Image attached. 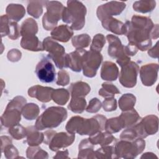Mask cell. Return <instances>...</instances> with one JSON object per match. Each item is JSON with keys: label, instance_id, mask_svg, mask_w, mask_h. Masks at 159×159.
Listing matches in <instances>:
<instances>
[{"label": "cell", "instance_id": "obj_1", "mask_svg": "<svg viewBox=\"0 0 159 159\" xmlns=\"http://www.w3.org/2000/svg\"><path fill=\"white\" fill-rule=\"evenodd\" d=\"M125 35L129 43L135 45L138 50L146 51L152 47V39L158 37V25H154L150 18L134 16L131 21H126Z\"/></svg>", "mask_w": 159, "mask_h": 159}, {"label": "cell", "instance_id": "obj_2", "mask_svg": "<svg viewBox=\"0 0 159 159\" xmlns=\"http://www.w3.org/2000/svg\"><path fill=\"white\" fill-rule=\"evenodd\" d=\"M86 8L83 4L78 1H68L67 7H64L62 12V20L67 24H71L73 30L81 29L85 24Z\"/></svg>", "mask_w": 159, "mask_h": 159}, {"label": "cell", "instance_id": "obj_3", "mask_svg": "<svg viewBox=\"0 0 159 159\" xmlns=\"http://www.w3.org/2000/svg\"><path fill=\"white\" fill-rule=\"evenodd\" d=\"M66 117V109L58 106L50 107L37 118L35 127L39 130L57 127L65 120Z\"/></svg>", "mask_w": 159, "mask_h": 159}, {"label": "cell", "instance_id": "obj_4", "mask_svg": "<svg viewBox=\"0 0 159 159\" xmlns=\"http://www.w3.org/2000/svg\"><path fill=\"white\" fill-rule=\"evenodd\" d=\"M26 103L22 96H16L7 104L1 117V124L6 127H11L19 124L21 119V111Z\"/></svg>", "mask_w": 159, "mask_h": 159}, {"label": "cell", "instance_id": "obj_5", "mask_svg": "<svg viewBox=\"0 0 159 159\" xmlns=\"http://www.w3.org/2000/svg\"><path fill=\"white\" fill-rule=\"evenodd\" d=\"M117 158H134L140 154L145 147V142L142 138H137L133 141L121 140L114 145Z\"/></svg>", "mask_w": 159, "mask_h": 159}, {"label": "cell", "instance_id": "obj_6", "mask_svg": "<svg viewBox=\"0 0 159 159\" xmlns=\"http://www.w3.org/2000/svg\"><path fill=\"white\" fill-rule=\"evenodd\" d=\"M43 49L48 52V56L52 60L56 66L62 70L66 67V58L65 48L55 41L51 37H47L43 41Z\"/></svg>", "mask_w": 159, "mask_h": 159}, {"label": "cell", "instance_id": "obj_7", "mask_svg": "<svg viewBox=\"0 0 159 159\" xmlns=\"http://www.w3.org/2000/svg\"><path fill=\"white\" fill-rule=\"evenodd\" d=\"M43 4L47 8V12L42 18V24L46 30H50L55 27L61 18L64 6L58 1H43Z\"/></svg>", "mask_w": 159, "mask_h": 159}, {"label": "cell", "instance_id": "obj_8", "mask_svg": "<svg viewBox=\"0 0 159 159\" xmlns=\"http://www.w3.org/2000/svg\"><path fill=\"white\" fill-rule=\"evenodd\" d=\"M106 39L109 43V55L112 58H116V61L120 67L127 64L130 61V58L125 53L124 46L122 44L120 39L112 34H108Z\"/></svg>", "mask_w": 159, "mask_h": 159}, {"label": "cell", "instance_id": "obj_9", "mask_svg": "<svg viewBox=\"0 0 159 159\" xmlns=\"http://www.w3.org/2000/svg\"><path fill=\"white\" fill-rule=\"evenodd\" d=\"M158 118L155 115H149L141 119L132 127L135 130L137 138L144 139L148 135L156 134L158 129Z\"/></svg>", "mask_w": 159, "mask_h": 159}, {"label": "cell", "instance_id": "obj_10", "mask_svg": "<svg viewBox=\"0 0 159 159\" xmlns=\"http://www.w3.org/2000/svg\"><path fill=\"white\" fill-rule=\"evenodd\" d=\"M103 57L100 52L89 50L86 51L83 56L82 69L83 75L88 78H93L96 76Z\"/></svg>", "mask_w": 159, "mask_h": 159}, {"label": "cell", "instance_id": "obj_11", "mask_svg": "<svg viewBox=\"0 0 159 159\" xmlns=\"http://www.w3.org/2000/svg\"><path fill=\"white\" fill-rule=\"evenodd\" d=\"M106 117L102 115L98 114L90 119H83L80 129L78 132L81 135H94L104 130Z\"/></svg>", "mask_w": 159, "mask_h": 159}, {"label": "cell", "instance_id": "obj_12", "mask_svg": "<svg viewBox=\"0 0 159 159\" xmlns=\"http://www.w3.org/2000/svg\"><path fill=\"white\" fill-rule=\"evenodd\" d=\"M50 60L48 55L43 57L36 66L35 74L42 83H52L55 80V69Z\"/></svg>", "mask_w": 159, "mask_h": 159}, {"label": "cell", "instance_id": "obj_13", "mask_svg": "<svg viewBox=\"0 0 159 159\" xmlns=\"http://www.w3.org/2000/svg\"><path fill=\"white\" fill-rule=\"evenodd\" d=\"M139 72V66L134 61H130L121 67L119 73V82L125 88H133L137 83V78Z\"/></svg>", "mask_w": 159, "mask_h": 159}, {"label": "cell", "instance_id": "obj_14", "mask_svg": "<svg viewBox=\"0 0 159 159\" xmlns=\"http://www.w3.org/2000/svg\"><path fill=\"white\" fill-rule=\"evenodd\" d=\"M125 6L126 4L124 2H108L98 7L96 14L98 19L102 20L105 18L120 14L125 9Z\"/></svg>", "mask_w": 159, "mask_h": 159}, {"label": "cell", "instance_id": "obj_15", "mask_svg": "<svg viewBox=\"0 0 159 159\" xmlns=\"http://www.w3.org/2000/svg\"><path fill=\"white\" fill-rule=\"evenodd\" d=\"M75 139V134L66 132L55 133L48 143L52 151L56 152L59 149L71 145Z\"/></svg>", "mask_w": 159, "mask_h": 159}, {"label": "cell", "instance_id": "obj_16", "mask_svg": "<svg viewBox=\"0 0 159 159\" xmlns=\"http://www.w3.org/2000/svg\"><path fill=\"white\" fill-rule=\"evenodd\" d=\"M158 65L150 63L143 65L140 70V77L144 86H151L157 80Z\"/></svg>", "mask_w": 159, "mask_h": 159}, {"label": "cell", "instance_id": "obj_17", "mask_svg": "<svg viewBox=\"0 0 159 159\" xmlns=\"http://www.w3.org/2000/svg\"><path fill=\"white\" fill-rule=\"evenodd\" d=\"M86 52L84 48H76L75 51L66 54V67L72 71L80 72L82 70L83 56Z\"/></svg>", "mask_w": 159, "mask_h": 159}, {"label": "cell", "instance_id": "obj_18", "mask_svg": "<svg viewBox=\"0 0 159 159\" xmlns=\"http://www.w3.org/2000/svg\"><path fill=\"white\" fill-rule=\"evenodd\" d=\"M53 90L50 87L35 85L29 89L28 94L32 98H35L40 102H47L51 100Z\"/></svg>", "mask_w": 159, "mask_h": 159}, {"label": "cell", "instance_id": "obj_19", "mask_svg": "<svg viewBox=\"0 0 159 159\" xmlns=\"http://www.w3.org/2000/svg\"><path fill=\"white\" fill-rule=\"evenodd\" d=\"M90 142L93 145H100L101 147L106 145H115L117 142V139L112 134L99 132L89 136L88 138Z\"/></svg>", "mask_w": 159, "mask_h": 159}, {"label": "cell", "instance_id": "obj_20", "mask_svg": "<svg viewBox=\"0 0 159 159\" xmlns=\"http://www.w3.org/2000/svg\"><path fill=\"white\" fill-rule=\"evenodd\" d=\"M102 27L108 31L117 35H125L126 28L125 24L112 17H107L101 20Z\"/></svg>", "mask_w": 159, "mask_h": 159}, {"label": "cell", "instance_id": "obj_21", "mask_svg": "<svg viewBox=\"0 0 159 159\" xmlns=\"http://www.w3.org/2000/svg\"><path fill=\"white\" fill-rule=\"evenodd\" d=\"M68 25H60L55 27L51 32V37L61 42H66L73 36V32Z\"/></svg>", "mask_w": 159, "mask_h": 159}, {"label": "cell", "instance_id": "obj_22", "mask_svg": "<svg viewBox=\"0 0 159 159\" xmlns=\"http://www.w3.org/2000/svg\"><path fill=\"white\" fill-rule=\"evenodd\" d=\"M119 75L117 65L112 61H104L101 70V77L106 81H116Z\"/></svg>", "mask_w": 159, "mask_h": 159}, {"label": "cell", "instance_id": "obj_23", "mask_svg": "<svg viewBox=\"0 0 159 159\" xmlns=\"http://www.w3.org/2000/svg\"><path fill=\"white\" fill-rule=\"evenodd\" d=\"M21 47L27 50L39 52L43 51V43L39 40L38 37L35 35L22 37L20 42Z\"/></svg>", "mask_w": 159, "mask_h": 159}, {"label": "cell", "instance_id": "obj_24", "mask_svg": "<svg viewBox=\"0 0 159 159\" xmlns=\"http://www.w3.org/2000/svg\"><path fill=\"white\" fill-rule=\"evenodd\" d=\"M90 90L91 88L88 84L83 81L73 83L69 87V92L71 98H84Z\"/></svg>", "mask_w": 159, "mask_h": 159}, {"label": "cell", "instance_id": "obj_25", "mask_svg": "<svg viewBox=\"0 0 159 159\" xmlns=\"http://www.w3.org/2000/svg\"><path fill=\"white\" fill-rule=\"evenodd\" d=\"M78 158H96L93 145L88 139H84L79 144Z\"/></svg>", "mask_w": 159, "mask_h": 159}, {"label": "cell", "instance_id": "obj_26", "mask_svg": "<svg viewBox=\"0 0 159 159\" xmlns=\"http://www.w3.org/2000/svg\"><path fill=\"white\" fill-rule=\"evenodd\" d=\"M27 142L30 146H37L44 140V134L39 132L35 126L26 128Z\"/></svg>", "mask_w": 159, "mask_h": 159}, {"label": "cell", "instance_id": "obj_27", "mask_svg": "<svg viewBox=\"0 0 159 159\" xmlns=\"http://www.w3.org/2000/svg\"><path fill=\"white\" fill-rule=\"evenodd\" d=\"M6 13L10 20L17 22L24 17L25 11L21 4H10L6 8Z\"/></svg>", "mask_w": 159, "mask_h": 159}, {"label": "cell", "instance_id": "obj_28", "mask_svg": "<svg viewBox=\"0 0 159 159\" xmlns=\"http://www.w3.org/2000/svg\"><path fill=\"white\" fill-rule=\"evenodd\" d=\"M38 31V25L35 20L32 18L27 19L20 27V35L22 37L35 35Z\"/></svg>", "mask_w": 159, "mask_h": 159}, {"label": "cell", "instance_id": "obj_29", "mask_svg": "<svg viewBox=\"0 0 159 159\" xmlns=\"http://www.w3.org/2000/svg\"><path fill=\"white\" fill-rule=\"evenodd\" d=\"M124 120L125 127H131L139 122L141 118L137 112L133 108L129 111H123L119 116Z\"/></svg>", "mask_w": 159, "mask_h": 159}, {"label": "cell", "instance_id": "obj_30", "mask_svg": "<svg viewBox=\"0 0 159 159\" xmlns=\"http://www.w3.org/2000/svg\"><path fill=\"white\" fill-rule=\"evenodd\" d=\"M123 128H125L124 122L123 119L119 116L106 120L104 129L106 132L113 134L118 132Z\"/></svg>", "mask_w": 159, "mask_h": 159}, {"label": "cell", "instance_id": "obj_31", "mask_svg": "<svg viewBox=\"0 0 159 159\" xmlns=\"http://www.w3.org/2000/svg\"><path fill=\"white\" fill-rule=\"evenodd\" d=\"M136 101V98L130 93L122 95L119 100V106L122 111H129L134 108Z\"/></svg>", "mask_w": 159, "mask_h": 159}, {"label": "cell", "instance_id": "obj_32", "mask_svg": "<svg viewBox=\"0 0 159 159\" xmlns=\"http://www.w3.org/2000/svg\"><path fill=\"white\" fill-rule=\"evenodd\" d=\"M40 109L39 106L34 103H29L24 106L21 112L27 120H34L39 115Z\"/></svg>", "mask_w": 159, "mask_h": 159}, {"label": "cell", "instance_id": "obj_33", "mask_svg": "<svg viewBox=\"0 0 159 159\" xmlns=\"http://www.w3.org/2000/svg\"><path fill=\"white\" fill-rule=\"evenodd\" d=\"M96 158H117L114 145L102 146L94 152Z\"/></svg>", "mask_w": 159, "mask_h": 159}, {"label": "cell", "instance_id": "obj_34", "mask_svg": "<svg viewBox=\"0 0 159 159\" xmlns=\"http://www.w3.org/2000/svg\"><path fill=\"white\" fill-rule=\"evenodd\" d=\"M156 6L155 1H135L133 4L134 9L139 12L147 13L152 12Z\"/></svg>", "mask_w": 159, "mask_h": 159}, {"label": "cell", "instance_id": "obj_35", "mask_svg": "<svg viewBox=\"0 0 159 159\" xmlns=\"http://www.w3.org/2000/svg\"><path fill=\"white\" fill-rule=\"evenodd\" d=\"M69 97V91L63 88L54 89L52 94V99L59 105H65L68 101Z\"/></svg>", "mask_w": 159, "mask_h": 159}, {"label": "cell", "instance_id": "obj_36", "mask_svg": "<svg viewBox=\"0 0 159 159\" xmlns=\"http://www.w3.org/2000/svg\"><path fill=\"white\" fill-rule=\"evenodd\" d=\"M86 106V101L84 98H71L68 108L73 112L81 113Z\"/></svg>", "mask_w": 159, "mask_h": 159}, {"label": "cell", "instance_id": "obj_37", "mask_svg": "<svg viewBox=\"0 0 159 159\" xmlns=\"http://www.w3.org/2000/svg\"><path fill=\"white\" fill-rule=\"evenodd\" d=\"M120 91L118 88L113 84L110 83H103L102 88L99 91V94L105 98H113L116 94H119Z\"/></svg>", "mask_w": 159, "mask_h": 159}, {"label": "cell", "instance_id": "obj_38", "mask_svg": "<svg viewBox=\"0 0 159 159\" xmlns=\"http://www.w3.org/2000/svg\"><path fill=\"white\" fill-rule=\"evenodd\" d=\"M43 1H29L27 6V12L35 18H39L43 12Z\"/></svg>", "mask_w": 159, "mask_h": 159}, {"label": "cell", "instance_id": "obj_39", "mask_svg": "<svg viewBox=\"0 0 159 159\" xmlns=\"http://www.w3.org/2000/svg\"><path fill=\"white\" fill-rule=\"evenodd\" d=\"M90 42L91 38L86 34L76 35L73 37L71 40L72 45L76 48H84L88 47Z\"/></svg>", "mask_w": 159, "mask_h": 159}, {"label": "cell", "instance_id": "obj_40", "mask_svg": "<svg viewBox=\"0 0 159 159\" xmlns=\"http://www.w3.org/2000/svg\"><path fill=\"white\" fill-rule=\"evenodd\" d=\"M83 119H84L83 117L78 116L72 117L68 120V122L66 125L65 128L67 132L71 134L78 133L80 129V127Z\"/></svg>", "mask_w": 159, "mask_h": 159}, {"label": "cell", "instance_id": "obj_41", "mask_svg": "<svg viewBox=\"0 0 159 159\" xmlns=\"http://www.w3.org/2000/svg\"><path fill=\"white\" fill-rule=\"evenodd\" d=\"M26 153L28 158H48L47 152L42 150L40 147L37 146L28 147Z\"/></svg>", "mask_w": 159, "mask_h": 159}, {"label": "cell", "instance_id": "obj_42", "mask_svg": "<svg viewBox=\"0 0 159 159\" xmlns=\"http://www.w3.org/2000/svg\"><path fill=\"white\" fill-rule=\"evenodd\" d=\"M9 133L16 140L22 139L27 135L26 128H24L19 124L9 127Z\"/></svg>", "mask_w": 159, "mask_h": 159}, {"label": "cell", "instance_id": "obj_43", "mask_svg": "<svg viewBox=\"0 0 159 159\" xmlns=\"http://www.w3.org/2000/svg\"><path fill=\"white\" fill-rule=\"evenodd\" d=\"M106 43L104 36L101 34H96L94 37L90 47V50L100 52Z\"/></svg>", "mask_w": 159, "mask_h": 159}, {"label": "cell", "instance_id": "obj_44", "mask_svg": "<svg viewBox=\"0 0 159 159\" xmlns=\"http://www.w3.org/2000/svg\"><path fill=\"white\" fill-rule=\"evenodd\" d=\"M20 35V28L16 22L10 20L8 37L12 40H16Z\"/></svg>", "mask_w": 159, "mask_h": 159}, {"label": "cell", "instance_id": "obj_45", "mask_svg": "<svg viewBox=\"0 0 159 159\" xmlns=\"http://www.w3.org/2000/svg\"><path fill=\"white\" fill-rule=\"evenodd\" d=\"M102 107L105 111L111 112L117 109V101L114 98H106L102 102Z\"/></svg>", "mask_w": 159, "mask_h": 159}, {"label": "cell", "instance_id": "obj_46", "mask_svg": "<svg viewBox=\"0 0 159 159\" xmlns=\"http://www.w3.org/2000/svg\"><path fill=\"white\" fill-rule=\"evenodd\" d=\"M101 106V101L98 98H94L89 102V105L87 106L86 111L90 113H95L100 110Z\"/></svg>", "mask_w": 159, "mask_h": 159}, {"label": "cell", "instance_id": "obj_47", "mask_svg": "<svg viewBox=\"0 0 159 159\" xmlns=\"http://www.w3.org/2000/svg\"><path fill=\"white\" fill-rule=\"evenodd\" d=\"M137 138L136 133L132 127L124 130L120 135V139L121 140L126 141H133Z\"/></svg>", "mask_w": 159, "mask_h": 159}, {"label": "cell", "instance_id": "obj_48", "mask_svg": "<svg viewBox=\"0 0 159 159\" xmlns=\"http://www.w3.org/2000/svg\"><path fill=\"white\" fill-rule=\"evenodd\" d=\"M10 19L7 15H3L1 17V37L8 35Z\"/></svg>", "mask_w": 159, "mask_h": 159}, {"label": "cell", "instance_id": "obj_49", "mask_svg": "<svg viewBox=\"0 0 159 159\" xmlns=\"http://www.w3.org/2000/svg\"><path fill=\"white\" fill-rule=\"evenodd\" d=\"M70 76L68 72L61 70L58 72V80L56 83L59 86H66L69 83Z\"/></svg>", "mask_w": 159, "mask_h": 159}, {"label": "cell", "instance_id": "obj_50", "mask_svg": "<svg viewBox=\"0 0 159 159\" xmlns=\"http://www.w3.org/2000/svg\"><path fill=\"white\" fill-rule=\"evenodd\" d=\"M4 152V155L7 158H17V155L19 154L17 148L14 147L12 144H9L6 145L2 152Z\"/></svg>", "mask_w": 159, "mask_h": 159}, {"label": "cell", "instance_id": "obj_51", "mask_svg": "<svg viewBox=\"0 0 159 159\" xmlns=\"http://www.w3.org/2000/svg\"><path fill=\"white\" fill-rule=\"evenodd\" d=\"M21 52L17 49H12L7 53V58L11 61H17L20 59Z\"/></svg>", "mask_w": 159, "mask_h": 159}, {"label": "cell", "instance_id": "obj_52", "mask_svg": "<svg viewBox=\"0 0 159 159\" xmlns=\"http://www.w3.org/2000/svg\"><path fill=\"white\" fill-rule=\"evenodd\" d=\"M124 51L128 56H134L137 53L138 48L135 45L129 43L127 46H124Z\"/></svg>", "mask_w": 159, "mask_h": 159}, {"label": "cell", "instance_id": "obj_53", "mask_svg": "<svg viewBox=\"0 0 159 159\" xmlns=\"http://www.w3.org/2000/svg\"><path fill=\"white\" fill-rule=\"evenodd\" d=\"M56 132L53 130H47L44 133V140H43V142L47 144L48 145L50 140L51 139V138L52 137V136L54 135V134Z\"/></svg>", "mask_w": 159, "mask_h": 159}, {"label": "cell", "instance_id": "obj_54", "mask_svg": "<svg viewBox=\"0 0 159 159\" xmlns=\"http://www.w3.org/2000/svg\"><path fill=\"white\" fill-rule=\"evenodd\" d=\"M158 42L156 43L155 45L151 49L148 50V54L152 58H158Z\"/></svg>", "mask_w": 159, "mask_h": 159}, {"label": "cell", "instance_id": "obj_55", "mask_svg": "<svg viewBox=\"0 0 159 159\" xmlns=\"http://www.w3.org/2000/svg\"><path fill=\"white\" fill-rule=\"evenodd\" d=\"M54 158H68V150H65L64 151L58 152L55 156L53 157Z\"/></svg>", "mask_w": 159, "mask_h": 159}, {"label": "cell", "instance_id": "obj_56", "mask_svg": "<svg viewBox=\"0 0 159 159\" xmlns=\"http://www.w3.org/2000/svg\"><path fill=\"white\" fill-rule=\"evenodd\" d=\"M158 158L157 156L155 155V153H153L152 152H146L143 153L140 157V158Z\"/></svg>", "mask_w": 159, "mask_h": 159}]
</instances>
